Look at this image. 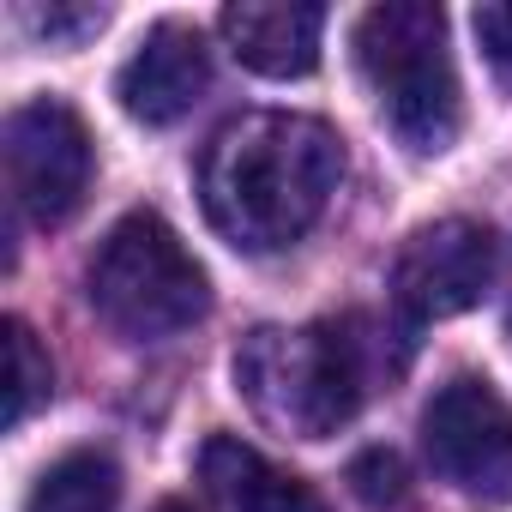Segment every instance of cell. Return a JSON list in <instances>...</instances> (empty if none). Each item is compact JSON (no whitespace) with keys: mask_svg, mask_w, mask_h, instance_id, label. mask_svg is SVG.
Listing matches in <instances>:
<instances>
[{"mask_svg":"<svg viewBox=\"0 0 512 512\" xmlns=\"http://www.w3.org/2000/svg\"><path fill=\"white\" fill-rule=\"evenodd\" d=\"M422 452H428L434 476L452 482L458 494H470L482 506L512 500V404L482 374H458L428 398Z\"/></svg>","mask_w":512,"mask_h":512,"instance_id":"5b68a950","label":"cell"},{"mask_svg":"<svg viewBox=\"0 0 512 512\" xmlns=\"http://www.w3.org/2000/svg\"><path fill=\"white\" fill-rule=\"evenodd\" d=\"M49 392H55L49 350L25 320H7V428H25L37 404H49Z\"/></svg>","mask_w":512,"mask_h":512,"instance_id":"7c38bea8","label":"cell"},{"mask_svg":"<svg viewBox=\"0 0 512 512\" xmlns=\"http://www.w3.org/2000/svg\"><path fill=\"white\" fill-rule=\"evenodd\" d=\"M356 67L404 151L440 157L464 127V91L446 43V13L428 0H386L356 19Z\"/></svg>","mask_w":512,"mask_h":512,"instance_id":"3957f363","label":"cell"},{"mask_svg":"<svg viewBox=\"0 0 512 512\" xmlns=\"http://www.w3.org/2000/svg\"><path fill=\"white\" fill-rule=\"evenodd\" d=\"M157 512H193V506H187V500H163Z\"/></svg>","mask_w":512,"mask_h":512,"instance_id":"2e32d148","label":"cell"},{"mask_svg":"<svg viewBox=\"0 0 512 512\" xmlns=\"http://www.w3.org/2000/svg\"><path fill=\"white\" fill-rule=\"evenodd\" d=\"M85 296L97 320L127 338V344H163L187 326L205 320L211 308V278L193 260V247L157 217V211H127L91 253L85 266Z\"/></svg>","mask_w":512,"mask_h":512,"instance_id":"277c9868","label":"cell"},{"mask_svg":"<svg viewBox=\"0 0 512 512\" xmlns=\"http://www.w3.org/2000/svg\"><path fill=\"white\" fill-rule=\"evenodd\" d=\"M115 506H121V470L97 446L55 458L25 500V512H115Z\"/></svg>","mask_w":512,"mask_h":512,"instance_id":"8fae6325","label":"cell"},{"mask_svg":"<svg viewBox=\"0 0 512 512\" xmlns=\"http://www.w3.org/2000/svg\"><path fill=\"white\" fill-rule=\"evenodd\" d=\"M199 488L211 494L217 512H326L314 482L272 464L260 446L235 434H211L199 446Z\"/></svg>","mask_w":512,"mask_h":512,"instance_id":"30bf717a","label":"cell"},{"mask_svg":"<svg viewBox=\"0 0 512 512\" xmlns=\"http://www.w3.org/2000/svg\"><path fill=\"white\" fill-rule=\"evenodd\" d=\"M205 91H211V49L181 19L151 25L145 43L115 73V97L139 127H175L181 115H193Z\"/></svg>","mask_w":512,"mask_h":512,"instance_id":"ba28073f","label":"cell"},{"mask_svg":"<svg viewBox=\"0 0 512 512\" xmlns=\"http://www.w3.org/2000/svg\"><path fill=\"white\" fill-rule=\"evenodd\" d=\"M31 25L49 37V43H85L109 25L103 7H49V13H31Z\"/></svg>","mask_w":512,"mask_h":512,"instance_id":"9a60e30c","label":"cell"},{"mask_svg":"<svg viewBox=\"0 0 512 512\" xmlns=\"http://www.w3.org/2000/svg\"><path fill=\"white\" fill-rule=\"evenodd\" d=\"M229 55L260 79H308L326 43V7L308 0H235L223 7Z\"/></svg>","mask_w":512,"mask_h":512,"instance_id":"9c48e42d","label":"cell"},{"mask_svg":"<svg viewBox=\"0 0 512 512\" xmlns=\"http://www.w3.org/2000/svg\"><path fill=\"white\" fill-rule=\"evenodd\" d=\"M91 175H97V145L73 103L31 97L25 109L7 115V181L31 223L61 229L85 205Z\"/></svg>","mask_w":512,"mask_h":512,"instance_id":"8992f818","label":"cell"},{"mask_svg":"<svg viewBox=\"0 0 512 512\" xmlns=\"http://www.w3.org/2000/svg\"><path fill=\"white\" fill-rule=\"evenodd\" d=\"M494 266H500V247H494L488 223H470V217L422 223L392 266V308L410 332L428 320L470 314L488 296Z\"/></svg>","mask_w":512,"mask_h":512,"instance_id":"52a82bcc","label":"cell"},{"mask_svg":"<svg viewBox=\"0 0 512 512\" xmlns=\"http://www.w3.org/2000/svg\"><path fill=\"white\" fill-rule=\"evenodd\" d=\"M476 43H482V61L494 67V79L512 91V0H488L476 7Z\"/></svg>","mask_w":512,"mask_h":512,"instance_id":"5bb4252c","label":"cell"},{"mask_svg":"<svg viewBox=\"0 0 512 512\" xmlns=\"http://www.w3.org/2000/svg\"><path fill=\"white\" fill-rule=\"evenodd\" d=\"M344 181V139L320 115L253 109L211 133L199 157V205L241 253L296 247Z\"/></svg>","mask_w":512,"mask_h":512,"instance_id":"6da1fadb","label":"cell"},{"mask_svg":"<svg viewBox=\"0 0 512 512\" xmlns=\"http://www.w3.org/2000/svg\"><path fill=\"white\" fill-rule=\"evenodd\" d=\"M404 332L380 326L374 314H332L314 326H260L235 350V386L266 428L296 440H332L362 416L380 374L392 380L404 368V356H386L392 338L410 344Z\"/></svg>","mask_w":512,"mask_h":512,"instance_id":"7a4b0ae2","label":"cell"},{"mask_svg":"<svg viewBox=\"0 0 512 512\" xmlns=\"http://www.w3.org/2000/svg\"><path fill=\"white\" fill-rule=\"evenodd\" d=\"M350 488H356V500L374 506V512L410 506V470H404V458H398L392 446H368V452L350 464Z\"/></svg>","mask_w":512,"mask_h":512,"instance_id":"4fadbf2b","label":"cell"}]
</instances>
